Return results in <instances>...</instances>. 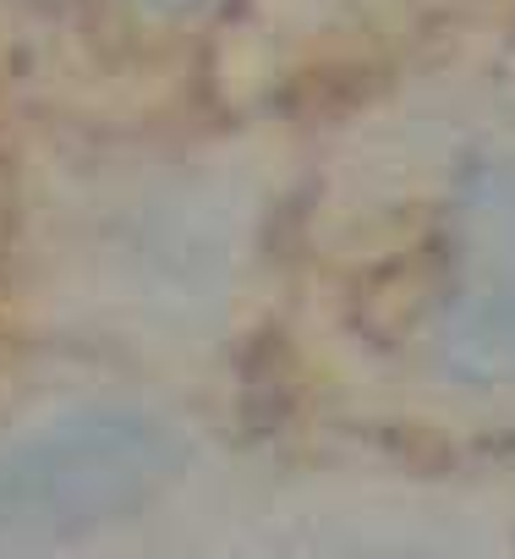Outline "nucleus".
I'll return each mask as SVG.
<instances>
[{
  "label": "nucleus",
  "mask_w": 515,
  "mask_h": 559,
  "mask_svg": "<svg viewBox=\"0 0 515 559\" xmlns=\"http://www.w3.org/2000/svg\"><path fill=\"white\" fill-rule=\"evenodd\" d=\"M433 346L455 384L515 390V154L460 159L439 230Z\"/></svg>",
  "instance_id": "f03ea898"
},
{
  "label": "nucleus",
  "mask_w": 515,
  "mask_h": 559,
  "mask_svg": "<svg viewBox=\"0 0 515 559\" xmlns=\"http://www.w3.org/2000/svg\"><path fill=\"white\" fill-rule=\"evenodd\" d=\"M143 12H154V17H170V23H181V17H197L208 0H137Z\"/></svg>",
  "instance_id": "7ed1b4c3"
},
{
  "label": "nucleus",
  "mask_w": 515,
  "mask_h": 559,
  "mask_svg": "<svg viewBox=\"0 0 515 559\" xmlns=\"http://www.w3.org/2000/svg\"><path fill=\"white\" fill-rule=\"evenodd\" d=\"M181 466V439L137 406L61 412L0 444V543H72L143 510Z\"/></svg>",
  "instance_id": "f257e3e1"
}]
</instances>
